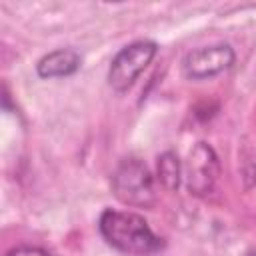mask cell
Returning <instances> with one entry per match:
<instances>
[{"instance_id": "1", "label": "cell", "mask_w": 256, "mask_h": 256, "mask_svg": "<svg viewBox=\"0 0 256 256\" xmlns=\"http://www.w3.org/2000/svg\"><path fill=\"white\" fill-rule=\"evenodd\" d=\"M98 230L106 244L128 256H152L164 248V240L136 212L108 208L100 214Z\"/></svg>"}, {"instance_id": "2", "label": "cell", "mask_w": 256, "mask_h": 256, "mask_svg": "<svg viewBox=\"0 0 256 256\" xmlns=\"http://www.w3.org/2000/svg\"><path fill=\"white\" fill-rule=\"evenodd\" d=\"M112 192L126 206L150 208L156 202L154 178L138 158H124L116 166L112 174Z\"/></svg>"}, {"instance_id": "3", "label": "cell", "mask_w": 256, "mask_h": 256, "mask_svg": "<svg viewBox=\"0 0 256 256\" xmlns=\"http://www.w3.org/2000/svg\"><path fill=\"white\" fill-rule=\"evenodd\" d=\"M158 44L154 40H136L120 48L108 68V86L114 92H126L154 60Z\"/></svg>"}, {"instance_id": "4", "label": "cell", "mask_w": 256, "mask_h": 256, "mask_svg": "<svg viewBox=\"0 0 256 256\" xmlns=\"http://www.w3.org/2000/svg\"><path fill=\"white\" fill-rule=\"evenodd\" d=\"M236 62V52L230 44H212L200 46L184 54L182 58V74L188 80H208L214 78Z\"/></svg>"}, {"instance_id": "5", "label": "cell", "mask_w": 256, "mask_h": 256, "mask_svg": "<svg viewBox=\"0 0 256 256\" xmlns=\"http://www.w3.org/2000/svg\"><path fill=\"white\" fill-rule=\"evenodd\" d=\"M218 176H220V162L214 148L206 142H196L188 154V164H186L190 194L194 196L210 194Z\"/></svg>"}, {"instance_id": "6", "label": "cell", "mask_w": 256, "mask_h": 256, "mask_svg": "<svg viewBox=\"0 0 256 256\" xmlns=\"http://www.w3.org/2000/svg\"><path fill=\"white\" fill-rule=\"evenodd\" d=\"M82 56L74 48H56L36 62V74L44 80L66 78L80 70Z\"/></svg>"}, {"instance_id": "7", "label": "cell", "mask_w": 256, "mask_h": 256, "mask_svg": "<svg viewBox=\"0 0 256 256\" xmlns=\"http://www.w3.org/2000/svg\"><path fill=\"white\" fill-rule=\"evenodd\" d=\"M158 180L160 184L170 190V192H176L178 186H180V180H182V166H180V158L176 152L172 150H166L164 154L158 156Z\"/></svg>"}, {"instance_id": "8", "label": "cell", "mask_w": 256, "mask_h": 256, "mask_svg": "<svg viewBox=\"0 0 256 256\" xmlns=\"http://www.w3.org/2000/svg\"><path fill=\"white\" fill-rule=\"evenodd\" d=\"M6 256H50V254L38 246H16V248L8 250Z\"/></svg>"}, {"instance_id": "9", "label": "cell", "mask_w": 256, "mask_h": 256, "mask_svg": "<svg viewBox=\"0 0 256 256\" xmlns=\"http://www.w3.org/2000/svg\"><path fill=\"white\" fill-rule=\"evenodd\" d=\"M248 256H256V250H252V252H248Z\"/></svg>"}]
</instances>
